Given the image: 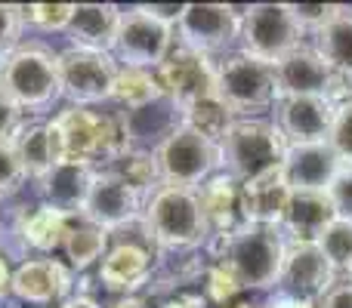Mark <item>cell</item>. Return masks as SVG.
I'll return each instance as SVG.
<instances>
[{
	"label": "cell",
	"mask_w": 352,
	"mask_h": 308,
	"mask_svg": "<svg viewBox=\"0 0 352 308\" xmlns=\"http://www.w3.org/2000/svg\"><path fill=\"white\" fill-rule=\"evenodd\" d=\"M0 65H3V62H0Z\"/></svg>",
	"instance_id": "c3c4849f"
},
{
	"label": "cell",
	"mask_w": 352,
	"mask_h": 308,
	"mask_svg": "<svg viewBox=\"0 0 352 308\" xmlns=\"http://www.w3.org/2000/svg\"><path fill=\"white\" fill-rule=\"evenodd\" d=\"M278 96H312L337 105L352 96V78L331 68L316 47H297L291 56L275 62Z\"/></svg>",
	"instance_id": "ba28073f"
},
{
	"label": "cell",
	"mask_w": 352,
	"mask_h": 308,
	"mask_svg": "<svg viewBox=\"0 0 352 308\" xmlns=\"http://www.w3.org/2000/svg\"><path fill=\"white\" fill-rule=\"evenodd\" d=\"M285 157L287 142L278 133V127L269 121H256V117H235V123L219 142V167L241 185L281 167Z\"/></svg>",
	"instance_id": "277c9868"
},
{
	"label": "cell",
	"mask_w": 352,
	"mask_h": 308,
	"mask_svg": "<svg viewBox=\"0 0 352 308\" xmlns=\"http://www.w3.org/2000/svg\"><path fill=\"white\" fill-rule=\"evenodd\" d=\"M318 308H352V281H343V284H334L322 299H318Z\"/></svg>",
	"instance_id": "60d3db41"
},
{
	"label": "cell",
	"mask_w": 352,
	"mask_h": 308,
	"mask_svg": "<svg viewBox=\"0 0 352 308\" xmlns=\"http://www.w3.org/2000/svg\"><path fill=\"white\" fill-rule=\"evenodd\" d=\"M25 25V12L16 3H0V62L22 43V31Z\"/></svg>",
	"instance_id": "d590c367"
},
{
	"label": "cell",
	"mask_w": 352,
	"mask_h": 308,
	"mask_svg": "<svg viewBox=\"0 0 352 308\" xmlns=\"http://www.w3.org/2000/svg\"><path fill=\"white\" fill-rule=\"evenodd\" d=\"M10 142H12V148H16L19 161H22L25 176L34 182L47 179V173L56 167L53 145H50V123L47 121H25Z\"/></svg>",
	"instance_id": "484cf974"
},
{
	"label": "cell",
	"mask_w": 352,
	"mask_h": 308,
	"mask_svg": "<svg viewBox=\"0 0 352 308\" xmlns=\"http://www.w3.org/2000/svg\"><path fill=\"white\" fill-rule=\"evenodd\" d=\"M217 68V96L229 105L232 115H256V111L275 105L278 99V80L275 65L241 53L223 56L213 62Z\"/></svg>",
	"instance_id": "5b68a950"
},
{
	"label": "cell",
	"mask_w": 352,
	"mask_h": 308,
	"mask_svg": "<svg viewBox=\"0 0 352 308\" xmlns=\"http://www.w3.org/2000/svg\"><path fill=\"white\" fill-rule=\"evenodd\" d=\"M195 194H198V204H201V213H204L210 237L232 235V231L250 225L248 213H244V185L238 179H232L226 173L210 176Z\"/></svg>",
	"instance_id": "e0dca14e"
},
{
	"label": "cell",
	"mask_w": 352,
	"mask_h": 308,
	"mask_svg": "<svg viewBox=\"0 0 352 308\" xmlns=\"http://www.w3.org/2000/svg\"><path fill=\"white\" fill-rule=\"evenodd\" d=\"M164 96L158 84V74L148 71V68H127L118 65V78H115V90H111V99L118 105H124V111H136L146 108V105L158 102Z\"/></svg>",
	"instance_id": "f1b7e54d"
},
{
	"label": "cell",
	"mask_w": 352,
	"mask_h": 308,
	"mask_svg": "<svg viewBox=\"0 0 352 308\" xmlns=\"http://www.w3.org/2000/svg\"><path fill=\"white\" fill-rule=\"evenodd\" d=\"M328 142L343 163H352V96L334 105V121H331Z\"/></svg>",
	"instance_id": "e575fe53"
},
{
	"label": "cell",
	"mask_w": 352,
	"mask_h": 308,
	"mask_svg": "<svg viewBox=\"0 0 352 308\" xmlns=\"http://www.w3.org/2000/svg\"><path fill=\"white\" fill-rule=\"evenodd\" d=\"M10 287H12V272H10V265H6V259L0 256V299L10 296Z\"/></svg>",
	"instance_id": "7bdbcfd3"
},
{
	"label": "cell",
	"mask_w": 352,
	"mask_h": 308,
	"mask_svg": "<svg viewBox=\"0 0 352 308\" xmlns=\"http://www.w3.org/2000/svg\"><path fill=\"white\" fill-rule=\"evenodd\" d=\"M109 173H115L118 179H124L130 188L142 194V198H152L155 188H161V176H158V161L155 152H140V148H130L127 154H121L118 161H111Z\"/></svg>",
	"instance_id": "4dcf8cb0"
},
{
	"label": "cell",
	"mask_w": 352,
	"mask_h": 308,
	"mask_svg": "<svg viewBox=\"0 0 352 308\" xmlns=\"http://www.w3.org/2000/svg\"><path fill=\"white\" fill-rule=\"evenodd\" d=\"M232 123H235V115H232L229 105H226L219 96L198 99V102H192V105L182 108V127L195 130L198 136L210 139L213 145L223 142V136L229 133Z\"/></svg>",
	"instance_id": "f546056e"
},
{
	"label": "cell",
	"mask_w": 352,
	"mask_h": 308,
	"mask_svg": "<svg viewBox=\"0 0 352 308\" xmlns=\"http://www.w3.org/2000/svg\"><path fill=\"white\" fill-rule=\"evenodd\" d=\"M204 278H207V284H204L207 296L204 299L207 303H213V305H226V303H232V299L241 293V284H238L235 274H232L223 262H210V265L204 268Z\"/></svg>",
	"instance_id": "836d02e7"
},
{
	"label": "cell",
	"mask_w": 352,
	"mask_h": 308,
	"mask_svg": "<svg viewBox=\"0 0 352 308\" xmlns=\"http://www.w3.org/2000/svg\"><path fill=\"white\" fill-rule=\"evenodd\" d=\"M158 74V84L164 90L167 99H173L176 108H186V105L198 102V99L217 96V68L207 56L195 53L188 47H176L167 53V59L155 68Z\"/></svg>",
	"instance_id": "7c38bea8"
},
{
	"label": "cell",
	"mask_w": 352,
	"mask_h": 308,
	"mask_svg": "<svg viewBox=\"0 0 352 308\" xmlns=\"http://www.w3.org/2000/svg\"><path fill=\"white\" fill-rule=\"evenodd\" d=\"M22 115H25V111L19 108V105L12 102L3 90H0V142H10L12 136H16V130L25 123Z\"/></svg>",
	"instance_id": "ab89813d"
},
{
	"label": "cell",
	"mask_w": 352,
	"mask_h": 308,
	"mask_svg": "<svg viewBox=\"0 0 352 308\" xmlns=\"http://www.w3.org/2000/svg\"><path fill=\"white\" fill-rule=\"evenodd\" d=\"M121 25V6L115 3H74V16L65 28L72 47L93 49V53H111Z\"/></svg>",
	"instance_id": "ffe728a7"
},
{
	"label": "cell",
	"mask_w": 352,
	"mask_h": 308,
	"mask_svg": "<svg viewBox=\"0 0 352 308\" xmlns=\"http://www.w3.org/2000/svg\"><path fill=\"white\" fill-rule=\"evenodd\" d=\"M109 308H146V305H142V299H136V296H121L118 303H111Z\"/></svg>",
	"instance_id": "f6af8a7d"
},
{
	"label": "cell",
	"mask_w": 352,
	"mask_h": 308,
	"mask_svg": "<svg viewBox=\"0 0 352 308\" xmlns=\"http://www.w3.org/2000/svg\"><path fill=\"white\" fill-rule=\"evenodd\" d=\"M232 308H256V305H250V303H238V305H232Z\"/></svg>",
	"instance_id": "bcb514c9"
},
{
	"label": "cell",
	"mask_w": 352,
	"mask_h": 308,
	"mask_svg": "<svg viewBox=\"0 0 352 308\" xmlns=\"http://www.w3.org/2000/svg\"><path fill=\"white\" fill-rule=\"evenodd\" d=\"M59 308H99V305L93 303L90 296H80L78 293V296H68L65 303H59Z\"/></svg>",
	"instance_id": "ee69618b"
},
{
	"label": "cell",
	"mask_w": 352,
	"mask_h": 308,
	"mask_svg": "<svg viewBox=\"0 0 352 308\" xmlns=\"http://www.w3.org/2000/svg\"><path fill=\"white\" fill-rule=\"evenodd\" d=\"M121 117H124V127H127L130 148H140V152H155L182 123V111L167 96H161L158 102L146 105V108L124 111Z\"/></svg>",
	"instance_id": "cb8c5ba5"
},
{
	"label": "cell",
	"mask_w": 352,
	"mask_h": 308,
	"mask_svg": "<svg viewBox=\"0 0 352 308\" xmlns=\"http://www.w3.org/2000/svg\"><path fill=\"white\" fill-rule=\"evenodd\" d=\"M0 90L22 111H43L62 99L59 53L41 40H22L0 65Z\"/></svg>",
	"instance_id": "3957f363"
},
{
	"label": "cell",
	"mask_w": 352,
	"mask_h": 308,
	"mask_svg": "<svg viewBox=\"0 0 352 308\" xmlns=\"http://www.w3.org/2000/svg\"><path fill=\"white\" fill-rule=\"evenodd\" d=\"M241 40L244 53L269 65L303 47V28L294 19L291 3H254L241 10Z\"/></svg>",
	"instance_id": "8992f818"
},
{
	"label": "cell",
	"mask_w": 352,
	"mask_h": 308,
	"mask_svg": "<svg viewBox=\"0 0 352 308\" xmlns=\"http://www.w3.org/2000/svg\"><path fill=\"white\" fill-rule=\"evenodd\" d=\"M340 10L343 6H337V3H291V12H294V19L300 22V28L312 31V34L322 31L328 22H334Z\"/></svg>",
	"instance_id": "74e56055"
},
{
	"label": "cell",
	"mask_w": 352,
	"mask_h": 308,
	"mask_svg": "<svg viewBox=\"0 0 352 308\" xmlns=\"http://www.w3.org/2000/svg\"><path fill=\"white\" fill-rule=\"evenodd\" d=\"M109 237L111 235L99 225L87 222V219H72V228L62 241L68 268L72 272H87L93 262H102V256L109 253Z\"/></svg>",
	"instance_id": "4316f807"
},
{
	"label": "cell",
	"mask_w": 352,
	"mask_h": 308,
	"mask_svg": "<svg viewBox=\"0 0 352 308\" xmlns=\"http://www.w3.org/2000/svg\"><path fill=\"white\" fill-rule=\"evenodd\" d=\"M337 268L328 262L318 244H300L287 241L285 247V262H281L278 287L275 290L294 299H318L337 284Z\"/></svg>",
	"instance_id": "4fadbf2b"
},
{
	"label": "cell",
	"mask_w": 352,
	"mask_h": 308,
	"mask_svg": "<svg viewBox=\"0 0 352 308\" xmlns=\"http://www.w3.org/2000/svg\"><path fill=\"white\" fill-rule=\"evenodd\" d=\"M68 228H72V216H65L62 210L50 206L47 200L31 210H22L16 216V235L28 244L37 253H53L62 247Z\"/></svg>",
	"instance_id": "d4e9b609"
},
{
	"label": "cell",
	"mask_w": 352,
	"mask_h": 308,
	"mask_svg": "<svg viewBox=\"0 0 352 308\" xmlns=\"http://www.w3.org/2000/svg\"><path fill=\"white\" fill-rule=\"evenodd\" d=\"M142 206L146 204H142V194L136 188H130L127 182L118 179L109 169H99L80 219L99 225V228H105L111 235V231H124L127 225L140 222Z\"/></svg>",
	"instance_id": "5bb4252c"
},
{
	"label": "cell",
	"mask_w": 352,
	"mask_h": 308,
	"mask_svg": "<svg viewBox=\"0 0 352 308\" xmlns=\"http://www.w3.org/2000/svg\"><path fill=\"white\" fill-rule=\"evenodd\" d=\"M140 222L146 228L148 241L158 250H164V253L198 250L210 237L198 194L188 191V188H170V185L155 188L152 198L142 206Z\"/></svg>",
	"instance_id": "7a4b0ae2"
},
{
	"label": "cell",
	"mask_w": 352,
	"mask_h": 308,
	"mask_svg": "<svg viewBox=\"0 0 352 308\" xmlns=\"http://www.w3.org/2000/svg\"><path fill=\"white\" fill-rule=\"evenodd\" d=\"M346 272H349V281H352V262H349V265H346Z\"/></svg>",
	"instance_id": "7dc6e473"
},
{
	"label": "cell",
	"mask_w": 352,
	"mask_h": 308,
	"mask_svg": "<svg viewBox=\"0 0 352 308\" xmlns=\"http://www.w3.org/2000/svg\"><path fill=\"white\" fill-rule=\"evenodd\" d=\"M25 25L37 31H65L74 16V3H31L22 6Z\"/></svg>",
	"instance_id": "d6a6232c"
},
{
	"label": "cell",
	"mask_w": 352,
	"mask_h": 308,
	"mask_svg": "<svg viewBox=\"0 0 352 308\" xmlns=\"http://www.w3.org/2000/svg\"><path fill=\"white\" fill-rule=\"evenodd\" d=\"M10 293L28 305L65 303L72 293V268L59 259H28L12 272Z\"/></svg>",
	"instance_id": "ac0fdd59"
},
{
	"label": "cell",
	"mask_w": 352,
	"mask_h": 308,
	"mask_svg": "<svg viewBox=\"0 0 352 308\" xmlns=\"http://www.w3.org/2000/svg\"><path fill=\"white\" fill-rule=\"evenodd\" d=\"M25 182H28V176H25V167L19 161L12 142H0V200L12 198Z\"/></svg>",
	"instance_id": "8d00e7d4"
},
{
	"label": "cell",
	"mask_w": 352,
	"mask_h": 308,
	"mask_svg": "<svg viewBox=\"0 0 352 308\" xmlns=\"http://www.w3.org/2000/svg\"><path fill=\"white\" fill-rule=\"evenodd\" d=\"M291 182L285 176V163L275 169H269L266 176L248 182L244 185V213H248V222L256 225H278L285 219V210L291 204Z\"/></svg>",
	"instance_id": "603a6c76"
},
{
	"label": "cell",
	"mask_w": 352,
	"mask_h": 308,
	"mask_svg": "<svg viewBox=\"0 0 352 308\" xmlns=\"http://www.w3.org/2000/svg\"><path fill=\"white\" fill-rule=\"evenodd\" d=\"M161 308H207V299L198 296V293H179V296L167 299Z\"/></svg>",
	"instance_id": "b9f144b4"
},
{
	"label": "cell",
	"mask_w": 352,
	"mask_h": 308,
	"mask_svg": "<svg viewBox=\"0 0 352 308\" xmlns=\"http://www.w3.org/2000/svg\"><path fill=\"white\" fill-rule=\"evenodd\" d=\"M334 105L312 96H278L275 99V127L285 136L287 148L322 142L331 133Z\"/></svg>",
	"instance_id": "9a60e30c"
},
{
	"label": "cell",
	"mask_w": 352,
	"mask_h": 308,
	"mask_svg": "<svg viewBox=\"0 0 352 308\" xmlns=\"http://www.w3.org/2000/svg\"><path fill=\"white\" fill-rule=\"evenodd\" d=\"M118 78V62L111 53H93V49L65 47L59 53V80L62 99L74 108H90V105L109 102Z\"/></svg>",
	"instance_id": "9c48e42d"
},
{
	"label": "cell",
	"mask_w": 352,
	"mask_h": 308,
	"mask_svg": "<svg viewBox=\"0 0 352 308\" xmlns=\"http://www.w3.org/2000/svg\"><path fill=\"white\" fill-rule=\"evenodd\" d=\"M287 237L278 225H244L223 237H210L213 262H223L241 290H272L278 287Z\"/></svg>",
	"instance_id": "6da1fadb"
},
{
	"label": "cell",
	"mask_w": 352,
	"mask_h": 308,
	"mask_svg": "<svg viewBox=\"0 0 352 308\" xmlns=\"http://www.w3.org/2000/svg\"><path fill=\"white\" fill-rule=\"evenodd\" d=\"M316 244L322 247V253L328 256V262L337 268V272L346 268L352 262V222L337 216L334 222L322 231V237H318Z\"/></svg>",
	"instance_id": "1f68e13d"
},
{
	"label": "cell",
	"mask_w": 352,
	"mask_h": 308,
	"mask_svg": "<svg viewBox=\"0 0 352 308\" xmlns=\"http://www.w3.org/2000/svg\"><path fill=\"white\" fill-rule=\"evenodd\" d=\"M176 40L201 56L226 53L241 34V10L226 3H186V12L176 22Z\"/></svg>",
	"instance_id": "8fae6325"
},
{
	"label": "cell",
	"mask_w": 352,
	"mask_h": 308,
	"mask_svg": "<svg viewBox=\"0 0 352 308\" xmlns=\"http://www.w3.org/2000/svg\"><path fill=\"white\" fill-rule=\"evenodd\" d=\"M96 173L99 169L87 167V163H56L47 173V179L37 182V188H41L50 206L62 210L72 219H80L87 198H90V188L96 182Z\"/></svg>",
	"instance_id": "44dd1931"
},
{
	"label": "cell",
	"mask_w": 352,
	"mask_h": 308,
	"mask_svg": "<svg viewBox=\"0 0 352 308\" xmlns=\"http://www.w3.org/2000/svg\"><path fill=\"white\" fill-rule=\"evenodd\" d=\"M334 219L337 210L331 204L328 191H294L291 204L285 210V219H281V231L291 241L316 244Z\"/></svg>",
	"instance_id": "7402d4cb"
},
{
	"label": "cell",
	"mask_w": 352,
	"mask_h": 308,
	"mask_svg": "<svg viewBox=\"0 0 352 308\" xmlns=\"http://www.w3.org/2000/svg\"><path fill=\"white\" fill-rule=\"evenodd\" d=\"M155 244H142L133 237H121L115 247H109V253L102 256L99 265V284L111 293H124L130 296L133 290L146 287L152 281V268H155Z\"/></svg>",
	"instance_id": "2e32d148"
},
{
	"label": "cell",
	"mask_w": 352,
	"mask_h": 308,
	"mask_svg": "<svg viewBox=\"0 0 352 308\" xmlns=\"http://www.w3.org/2000/svg\"><path fill=\"white\" fill-rule=\"evenodd\" d=\"M155 161H158L161 185L198 191L213 176V169L219 167V145H213L210 139H204V136H198L195 130L179 123V127L155 148Z\"/></svg>",
	"instance_id": "52a82bcc"
},
{
	"label": "cell",
	"mask_w": 352,
	"mask_h": 308,
	"mask_svg": "<svg viewBox=\"0 0 352 308\" xmlns=\"http://www.w3.org/2000/svg\"><path fill=\"white\" fill-rule=\"evenodd\" d=\"M328 198L334 204L337 216L352 222V163H343L340 173L334 176V182L328 185Z\"/></svg>",
	"instance_id": "f35d334b"
},
{
	"label": "cell",
	"mask_w": 352,
	"mask_h": 308,
	"mask_svg": "<svg viewBox=\"0 0 352 308\" xmlns=\"http://www.w3.org/2000/svg\"><path fill=\"white\" fill-rule=\"evenodd\" d=\"M173 49V28L158 19H152L142 6H130L121 10V25H118L115 49L118 65L127 68H155L167 59V53Z\"/></svg>",
	"instance_id": "30bf717a"
},
{
	"label": "cell",
	"mask_w": 352,
	"mask_h": 308,
	"mask_svg": "<svg viewBox=\"0 0 352 308\" xmlns=\"http://www.w3.org/2000/svg\"><path fill=\"white\" fill-rule=\"evenodd\" d=\"M340 154L331 148L328 139L291 145L285 157V176L294 191H328V185L340 173Z\"/></svg>",
	"instance_id": "d6986e66"
},
{
	"label": "cell",
	"mask_w": 352,
	"mask_h": 308,
	"mask_svg": "<svg viewBox=\"0 0 352 308\" xmlns=\"http://www.w3.org/2000/svg\"><path fill=\"white\" fill-rule=\"evenodd\" d=\"M316 53L337 68L340 74L352 78V10L343 6L334 22H328L322 31H316Z\"/></svg>",
	"instance_id": "83f0119b"
}]
</instances>
